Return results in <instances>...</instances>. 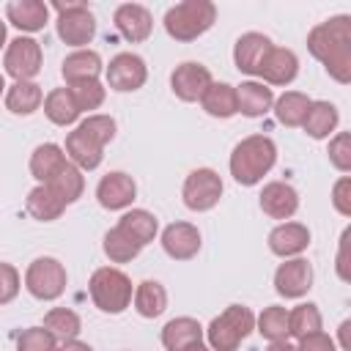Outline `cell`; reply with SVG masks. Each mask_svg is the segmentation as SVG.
<instances>
[{
  "instance_id": "obj_23",
  "label": "cell",
  "mask_w": 351,
  "mask_h": 351,
  "mask_svg": "<svg viewBox=\"0 0 351 351\" xmlns=\"http://www.w3.org/2000/svg\"><path fill=\"white\" fill-rule=\"evenodd\" d=\"M195 343H203L200 321H195L189 315H178V318H170L162 326V346L167 351H184V348H189Z\"/></svg>"
},
{
  "instance_id": "obj_18",
  "label": "cell",
  "mask_w": 351,
  "mask_h": 351,
  "mask_svg": "<svg viewBox=\"0 0 351 351\" xmlns=\"http://www.w3.org/2000/svg\"><path fill=\"white\" fill-rule=\"evenodd\" d=\"M296 74H299V58L293 49L285 47H271L258 71V77H263L266 85H291Z\"/></svg>"
},
{
  "instance_id": "obj_48",
  "label": "cell",
  "mask_w": 351,
  "mask_h": 351,
  "mask_svg": "<svg viewBox=\"0 0 351 351\" xmlns=\"http://www.w3.org/2000/svg\"><path fill=\"white\" fill-rule=\"evenodd\" d=\"M348 329H351V321H343V324H340V346H343V351H351V343H348Z\"/></svg>"
},
{
  "instance_id": "obj_7",
  "label": "cell",
  "mask_w": 351,
  "mask_h": 351,
  "mask_svg": "<svg viewBox=\"0 0 351 351\" xmlns=\"http://www.w3.org/2000/svg\"><path fill=\"white\" fill-rule=\"evenodd\" d=\"M66 280H69L66 266L58 258H49V255H41V258L30 261V266L25 271V288L38 302H55L58 296H63Z\"/></svg>"
},
{
  "instance_id": "obj_1",
  "label": "cell",
  "mask_w": 351,
  "mask_h": 351,
  "mask_svg": "<svg viewBox=\"0 0 351 351\" xmlns=\"http://www.w3.org/2000/svg\"><path fill=\"white\" fill-rule=\"evenodd\" d=\"M307 49L340 85L351 82V16L337 14L307 33Z\"/></svg>"
},
{
  "instance_id": "obj_21",
  "label": "cell",
  "mask_w": 351,
  "mask_h": 351,
  "mask_svg": "<svg viewBox=\"0 0 351 351\" xmlns=\"http://www.w3.org/2000/svg\"><path fill=\"white\" fill-rule=\"evenodd\" d=\"M66 159L80 170H96L104 159V148L77 126L66 137Z\"/></svg>"
},
{
  "instance_id": "obj_16",
  "label": "cell",
  "mask_w": 351,
  "mask_h": 351,
  "mask_svg": "<svg viewBox=\"0 0 351 351\" xmlns=\"http://www.w3.org/2000/svg\"><path fill=\"white\" fill-rule=\"evenodd\" d=\"M271 47H274L271 38L263 36V33H255L252 30V33L239 36L236 44H233V63H236V69L241 74H258L261 71V63H263V58L269 55Z\"/></svg>"
},
{
  "instance_id": "obj_34",
  "label": "cell",
  "mask_w": 351,
  "mask_h": 351,
  "mask_svg": "<svg viewBox=\"0 0 351 351\" xmlns=\"http://www.w3.org/2000/svg\"><path fill=\"white\" fill-rule=\"evenodd\" d=\"M310 96L307 93H299V90H285L282 96L274 99L271 110H274V118L282 123V126H302L304 115H307V107H310Z\"/></svg>"
},
{
  "instance_id": "obj_13",
  "label": "cell",
  "mask_w": 351,
  "mask_h": 351,
  "mask_svg": "<svg viewBox=\"0 0 351 351\" xmlns=\"http://www.w3.org/2000/svg\"><path fill=\"white\" fill-rule=\"evenodd\" d=\"M313 288V266L304 258H288L274 271V291L282 299H302Z\"/></svg>"
},
{
  "instance_id": "obj_49",
  "label": "cell",
  "mask_w": 351,
  "mask_h": 351,
  "mask_svg": "<svg viewBox=\"0 0 351 351\" xmlns=\"http://www.w3.org/2000/svg\"><path fill=\"white\" fill-rule=\"evenodd\" d=\"M266 351H296V346H291L288 340H277V343H269Z\"/></svg>"
},
{
  "instance_id": "obj_42",
  "label": "cell",
  "mask_w": 351,
  "mask_h": 351,
  "mask_svg": "<svg viewBox=\"0 0 351 351\" xmlns=\"http://www.w3.org/2000/svg\"><path fill=\"white\" fill-rule=\"evenodd\" d=\"M329 162L340 173H348L351 170V134L348 132H337L329 140Z\"/></svg>"
},
{
  "instance_id": "obj_35",
  "label": "cell",
  "mask_w": 351,
  "mask_h": 351,
  "mask_svg": "<svg viewBox=\"0 0 351 351\" xmlns=\"http://www.w3.org/2000/svg\"><path fill=\"white\" fill-rule=\"evenodd\" d=\"M58 343H66V340H77L80 329H82V321L74 310L69 307H52L47 315H44V324H41Z\"/></svg>"
},
{
  "instance_id": "obj_37",
  "label": "cell",
  "mask_w": 351,
  "mask_h": 351,
  "mask_svg": "<svg viewBox=\"0 0 351 351\" xmlns=\"http://www.w3.org/2000/svg\"><path fill=\"white\" fill-rule=\"evenodd\" d=\"M255 329H258V335L266 337L269 343L288 340V310L280 307V304L263 307V313L255 318Z\"/></svg>"
},
{
  "instance_id": "obj_44",
  "label": "cell",
  "mask_w": 351,
  "mask_h": 351,
  "mask_svg": "<svg viewBox=\"0 0 351 351\" xmlns=\"http://www.w3.org/2000/svg\"><path fill=\"white\" fill-rule=\"evenodd\" d=\"M332 206L337 208V214L351 217V178L348 176L335 181V186H332Z\"/></svg>"
},
{
  "instance_id": "obj_47",
  "label": "cell",
  "mask_w": 351,
  "mask_h": 351,
  "mask_svg": "<svg viewBox=\"0 0 351 351\" xmlns=\"http://www.w3.org/2000/svg\"><path fill=\"white\" fill-rule=\"evenodd\" d=\"M58 351H93V348L88 343H82V340H66V343L58 346Z\"/></svg>"
},
{
  "instance_id": "obj_14",
  "label": "cell",
  "mask_w": 351,
  "mask_h": 351,
  "mask_svg": "<svg viewBox=\"0 0 351 351\" xmlns=\"http://www.w3.org/2000/svg\"><path fill=\"white\" fill-rule=\"evenodd\" d=\"M112 22H115V30L126 41H132V44L145 41L151 36V30H154V16L140 3H123V5H118L115 14H112Z\"/></svg>"
},
{
  "instance_id": "obj_32",
  "label": "cell",
  "mask_w": 351,
  "mask_h": 351,
  "mask_svg": "<svg viewBox=\"0 0 351 351\" xmlns=\"http://www.w3.org/2000/svg\"><path fill=\"white\" fill-rule=\"evenodd\" d=\"M44 115L55 126H71L82 112L77 110V101H74V96H71L69 88H55L44 99Z\"/></svg>"
},
{
  "instance_id": "obj_8",
  "label": "cell",
  "mask_w": 351,
  "mask_h": 351,
  "mask_svg": "<svg viewBox=\"0 0 351 351\" xmlns=\"http://www.w3.org/2000/svg\"><path fill=\"white\" fill-rule=\"evenodd\" d=\"M181 197H184V206L189 211H211L219 197H222V178L217 170L211 167H197L192 170L186 178H184V186H181Z\"/></svg>"
},
{
  "instance_id": "obj_4",
  "label": "cell",
  "mask_w": 351,
  "mask_h": 351,
  "mask_svg": "<svg viewBox=\"0 0 351 351\" xmlns=\"http://www.w3.org/2000/svg\"><path fill=\"white\" fill-rule=\"evenodd\" d=\"M252 329H255L252 310L244 304H230L217 318H211V324L203 329V335H206L211 351H236Z\"/></svg>"
},
{
  "instance_id": "obj_43",
  "label": "cell",
  "mask_w": 351,
  "mask_h": 351,
  "mask_svg": "<svg viewBox=\"0 0 351 351\" xmlns=\"http://www.w3.org/2000/svg\"><path fill=\"white\" fill-rule=\"evenodd\" d=\"M19 288H22V277H19L16 266L0 261V307L11 304L19 296Z\"/></svg>"
},
{
  "instance_id": "obj_40",
  "label": "cell",
  "mask_w": 351,
  "mask_h": 351,
  "mask_svg": "<svg viewBox=\"0 0 351 351\" xmlns=\"http://www.w3.org/2000/svg\"><path fill=\"white\" fill-rule=\"evenodd\" d=\"M16 351H58V340L44 326H27L16 337Z\"/></svg>"
},
{
  "instance_id": "obj_22",
  "label": "cell",
  "mask_w": 351,
  "mask_h": 351,
  "mask_svg": "<svg viewBox=\"0 0 351 351\" xmlns=\"http://www.w3.org/2000/svg\"><path fill=\"white\" fill-rule=\"evenodd\" d=\"M274 104V93L269 85L263 82H255V80H247L236 88V110L247 118H261L271 110Z\"/></svg>"
},
{
  "instance_id": "obj_24",
  "label": "cell",
  "mask_w": 351,
  "mask_h": 351,
  "mask_svg": "<svg viewBox=\"0 0 351 351\" xmlns=\"http://www.w3.org/2000/svg\"><path fill=\"white\" fill-rule=\"evenodd\" d=\"M115 228H118L123 236H129L137 247H145V244H151V241L156 239L159 219H156L151 211H145V208H129V211H123V217L118 219Z\"/></svg>"
},
{
  "instance_id": "obj_33",
  "label": "cell",
  "mask_w": 351,
  "mask_h": 351,
  "mask_svg": "<svg viewBox=\"0 0 351 351\" xmlns=\"http://www.w3.org/2000/svg\"><path fill=\"white\" fill-rule=\"evenodd\" d=\"M200 104L211 118H233L239 112L236 110V88L228 82H211L206 88Z\"/></svg>"
},
{
  "instance_id": "obj_25",
  "label": "cell",
  "mask_w": 351,
  "mask_h": 351,
  "mask_svg": "<svg viewBox=\"0 0 351 351\" xmlns=\"http://www.w3.org/2000/svg\"><path fill=\"white\" fill-rule=\"evenodd\" d=\"M340 123V112L332 101H310L307 115L302 121V129L313 137V140H326Z\"/></svg>"
},
{
  "instance_id": "obj_6",
  "label": "cell",
  "mask_w": 351,
  "mask_h": 351,
  "mask_svg": "<svg viewBox=\"0 0 351 351\" xmlns=\"http://www.w3.org/2000/svg\"><path fill=\"white\" fill-rule=\"evenodd\" d=\"M55 11L58 38L69 47L85 49L96 36V16L90 14V8L85 3H55Z\"/></svg>"
},
{
  "instance_id": "obj_36",
  "label": "cell",
  "mask_w": 351,
  "mask_h": 351,
  "mask_svg": "<svg viewBox=\"0 0 351 351\" xmlns=\"http://www.w3.org/2000/svg\"><path fill=\"white\" fill-rule=\"evenodd\" d=\"M321 329H324V318H321L318 304L304 302V304H296L293 310H288V335H293L296 340L315 335Z\"/></svg>"
},
{
  "instance_id": "obj_11",
  "label": "cell",
  "mask_w": 351,
  "mask_h": 351,
  "mask_svg": "<svg viewBox=\"0 0 351 351\" xmlns=\"http://www.w3.org/2000/svg\"><path fill=\"white\" fill-rule=\"evenodd\" d=\"M137 197V184L129 173L123 170H112L107 176H101V181L96 184V200L101 208L107 211H121L129 208L132 200Z\"/></svg>"
},
{
  "instance_id": "obj_38",
  "label": "cell",
  "mask_w": 351,
  "mask_h": 351,
  "mask_svg": "<svg viewBox=\"0 0 351 351\" xmlns=\"http://www.w3.org/2000/svg\"><path fill=\"white\" fill-rule=\"evenodd\" d=\"M101 250H104V255H107L112 263H129V261H134V258L140 255L143 247H137V244H134L129 236H123L118 228H110V230L104 233Z\"/></svg>"
},
{
  "instance_id": "obj_10",
  "label": "cell",
  "mask_w": 351,
  "mask_h": 351,
  "mask_svg": "<svg viewBox=\"0 0 351 351\" xmlns=\"http://www.w3.org/2000/svg\"><path fill=\"white\" fill-rule=\"evenodd\" d=\"M107 85L118 93H132L140 90L148 80V66L140 55L134 52H118L110 63H107Z\"/></svg>"
},
{
  "instance_id": "obj_15",
  "label": "cell",
  "mask_w": 351,
  "mask_h": 351,
  "mask_svg": "<svg viewBox=\"0 0 351 351\" xmlns=\"http://www.w3.org/2000/svg\"><path fill=\"white\" fill-rule=\"evenodd\" d=\"M200 230L192 222H170L162 230V250L173 261H189L200 252Z\"/></svg>"
},
{
  "instance_id": "obj_17",
  "label": "cell",
  "mask_w": 351,
  "mask_h": 351,
  "mask_svg": "<svg viewBox=\"0 0 351 351\" xmlns=\"http://www.w3.org/2000/svg\"><path fill=\"white\" fill-rule=\"evenodd\" d=\"M310 247V230L302 222H280L269 233V250L277 258H299Z\"/></svg>"
},
{
  "instance_id": "obj_29",
  "label": "cell",
  "mask_w": 351,
  "mask_h": 351,
  "mask_svg": "<svg viewBox=\"0 0 351 351\" xmlns=\"http://www.w3.org/2000/svg\"><path fill=\"white\" fill-rule=\"evenodd\" d=\"M47 186L58 195V200L63 203V206H71V203H77L80 197H82V189H85V176H82V170L80 167H74L71 162H66L49 181H47Z\"/></svg>"
},
{
  "instance_id": "obj_46",
  "label": "cell",
  "mask_w": 351,
  "mask_h": 351,
  "mask_svg": "<svg viewBox=\"0 0 351 351\" xmlns=\"http://www.w3.org/2000/svg\"><path fill=\"white\" fill-rule=\"evenodd\" d=\"M346 247H348V230L343 233V239H340V252H337V274H340V280H348V271H346Z\"/></svg>"
},
{
  "instance_id": "obj_30",
  "label": "cell",
  "mask_w": 351,
  "mask_h": 351,
  "mask_svg": "<svg viewBox=\"0 0 351 351\" xmlns=\"http://www.w3.org/2000/svg\"><path fill=\"white\" fill-rule=\"evenodd\" d=\"M44 104V90L36 82H14L5 88V107L14 115H33Z\"/></svg>"
},
{
  "instance_id": "obj_51",
  "label": "cell",
  "mask_w": 351,
  "mask_h": 351,
  "mask_svg": "<svg viewBox=\"0 0 351 351\" xmlns=\"http://www.w3.org/2000/svg\"><path fill=\"white\" fill-rule=\"evenodd\" d=\"M5 47V22H0V49Z\"/></svg>"
},
{
  "instance_id": "obj_41",
  "label": "cell",
  "mask_w": 351,
  "mask_h": 351,
  "mask_svg": "<svg viewBox=\"0 0 351 351\" xmlns=\"http://www.w3.org/2000/svg\"><path fill=\"white\" fill-rule=\"evenodd\" d=\"M80 129H82L90 140H96L101 148L115 137V121H112L110 115H88V118L80 123Z\"/></svg>"
},
{
  "instance_id": "obj_45",
  "label": "cell",
  "mask_w": 351,
  "mask_h": 351,
  "mask_svg": "<svg viewBox=\"0 0 351 351\" xmlns=\"http://www.w3.org/2000/svg\"><path fill=\"white\" fill-rule=\"evenodd\" d=\"M296 351H337V343L326 332H315V335L302 337L296 343Z\"/></svg>"
},
{
  "instance_id": "obj_39",
  "label": "cell",
  "mask_w": 351,
  "mask_h": 351,
  "mask_svg": "<svg viewBox=\"0 0 351 351\" xmlns=\"http://www.w3.org/2000/svg\"><path fill=\"white\" fill-rule=\"evenodd\" d=\"M74 101H77V110L80 112H88V110H99L104 104V96H107V88L99 82V80H85V82H74L69 85Z\"/></svg>"
},
{
  "instance_id": "obj_19",
  "label": "cell",
  "mask_w": 351,
  "mask_h": 351,
  "mask_svg": "<svg viewBox=\"0 0 351 351\" xmlns=\"http://www.w3.org/2000/svg\"><path fill=\"white\" fill-rule=\"evenodd\" d=\"M261 208L271 219H291L299 208V192L285 181H269L261 189Z\"/></svg>"
},
{
  "instance_id": "obj_2",
  "label": "cell",
  "mask_w": 351,
  "mask_h": 351,
  "mask_svg": "<svg viewBox=\"0 0 351 351\" xmlns=\"http://www.w3.org/2000/svg\"><path fill=\"white\" fill-rule=\"evenodd\" d=\"M277 162V145L266 134H250L241 143H236L230 154V176L241 186H255L263 181V176Z\"/></svg>"
},
{
  "instance_id": "obj_27",
  "label": "cell",
  "mask_w": 351,
  "mask_h": 351,
  "mask_svg": "<svg viewBox=\"0 0 351 351\" xmlns=\"http://www.w3.org/2000/svg\"><path fill=\"white\" fill-rule=\"evenodd\" d=\"M66 162H69L66 159V151L58 143H41L30 154V173H33V178L38 184H47Z\"/></svg>"
},
{
  "instance_id": "obj_12",
  "label": "cell",
  "mask_w": 351,
  "mask_h": 351,
  "mask_svg": "<svg viewBox=\"0 0 351 351\" xmlns=\"http://www.w3.org/2000/svg\"><path fill=\"white\" fill-rule=\"evenodd\" d=\"M211 82H214L211 71L203 63H195V60H186V63L176 66L173 74H170V88H173L176 99H181V101H200Z\"/></svg>"
},
{
  "instance_id": "obj_26",
  "label": "cell",
  "mask_w": 351,
  "mask_h": 351,
  "mask_svg": "<svg viewBox=\"0 0 351 351\" xmlns=\"http://www.w3.org/2000/svg\"><path fill=\"white\" fill-rule=\"evenodd\" d=\"M60 71H63V80L69 85L85 82V80H99V74H101V58L93 49H74L71 55H66Z\"/></svg>"
},
{
  "instance_id": "obj_52",
  "label": "cell",
  "mask_w": 351,
  "mask_h": 351,
  "mask_svg": "<svg viewBox=\"0 0 351 351\" xmlns=\"http://www.w3.org/2000/svg\"><path fill=\"white\" fill-rule=\"evenodd\" d=\"M5 93V80H3V74H0V96Z\"/></svg>"
},
{
  "instance_id": "obj_31",
  "label": "cell",
  "mask_w": 351,
  "mask_h": 351,
  "mask_svg": "<svg viewBox=\"0 0 351 351\" xmlns=\"http://www.w3.org/2000/svg\"><path fill=\"white\" fill-rule=\"evenodd\" d=\"M25 208H27V214H30L33 219H38V222H52V219H58V217L66 211V206L58 200V195H55L47 184H38V186H33V189L27 192Z\"/></svg>"
},
{
  "instance_id": "obj_9",
  "label": "cell",
  "mask_w": 351,
  "mask_h": 351,
  "mask_svg": "<svg viewBox=\"0 0 351 351\" xmlns=\"http://www.w3.org/2000/svg\"><path fill=\"white\" fill-rule=\"evenodd\" d=\"M41 63H44V52L36 38L19 36L8 41L3 66H5V74L14 77V82H33V77L41 71Z\"/></svg>"
},
{
  "instance_id": "obj_28",
  "label": "cell",
  "mask_w": 351,
  "mask_h": 351,
  "mask_svg": "<svg viewBox=\"0 0 351 351\" xmlns=\"http://www.w3.org/2000/svg\"><path fill=\"white\" fill-rule=\"evenodd\" d=\"M132 302L143 318H159L167 310V291L156 280H143L140 285H134Z\"/></svg>"
},
{
  "instance_id": "obj_5",
  "label": "cell",
  "mask_w": 351,
  "mask_h": 351,
  "mask_svg": "<svg viewBox=\"0 0 351 351\" xmlns=\"http://www.w3.org/2000/svg\"><path fill=\"white\" fill-rule=\"evenodd\" d=\"M88 293L93 299V304L101 310V313H110V315H118L123 313L129 304H132V293H134V285L132 280L115 269V266H101L90 274V282H88Z\"/></svg>"
},
{
  "instance_id": "obj_50",
  "label": "cell",
  "mask_w": 351,
  "mask_h": 351,
  "mask_svg": "<svg viewBox=\"0 0 351 351\" xmlns=\"http://www.w3.org/2000/svg\"><path fill=\"white\" fill-rule=\"evenodd\" d=\"M184 351H211V348L203 346V343H195V346H189V348H184Z\"/></svg>"
},
{
  "instance_id": "obj_3",
  "label": "cell",
  "mask_w": 351,
  "mask_h": 351,
  "mask_svg": "<svg viewBox=\"0 0 351 351\" xmlns=\"http://www.w3.org/2000/svg\"><path fill=\"white\" fill-rule=\"evenodd\" d=\"M217 22V5L211 0H184L167 8L165 30L176 41H195Z\"/></svg>"
},
{
  "instance_id": "obj_20",
  "label": "cell",
  "mask_w": 351,
  "mask_h": 351,
  "mask_svg": "<svg viewBox=\"0 0 351 351\" xmlns=\"http://www.w3.org/2000/svg\"><path fill=\"white\" fill-rule=\"evenodd\" d=\"M8 22L22 33H36L49 22V5L41 0H11L5 5Z\"/></svg>"
}]
</instances>
